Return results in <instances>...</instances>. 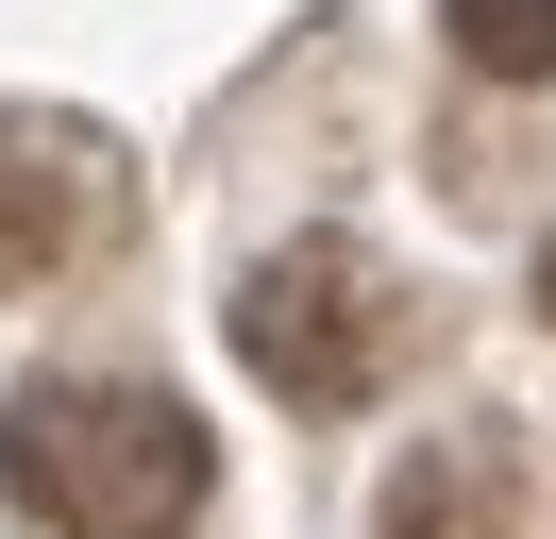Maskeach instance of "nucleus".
Returning <instances> with one entry per match:
<instances>
[{"mask_svg":"<svg viewBox=\"0 0 556 539\" xmlns=\"http://www.w3.org/2000/svg\"><path fill=\"white\" fill-rule=\"evenodd\" d=\"M371 539H540V455H522V422L405 438L388 489H371Z\"/></svg>","mask_w":556,"mask_h":539,"instance_id":"nucleus-4","label":"nucleus"},{"mask_svg":"<svg viewBox=\"0 0 556 539\" xmlns=\"http://www.w3.org/2000/svg\"><path fill=\"white\" fill-rule=\"evenodd\" d=\"M0 505L35 539H203L219 438L152 371H35L0 404Z\"/></svg>","mask_w":556,"mask_h":539,"instance_id":"nucleus-1","label":"nucleus"},{"mask_svg":"<svg viewBox=\"0 0 556 539\" xmlns=\"http://www.w3.org/2000/svg\"><path fill=\"white\" fill-rule=\"evenodd\" d=\"M439 34L489 67V85H540L556 67V0H439Z\"/></svg>","mask_w":556,"mask_h":539,"instance_id":"nucleus-5","label":"nucleus"},{"mask_svg":"<svg viewBox=\"0 0 556 539\" xmlns=\"http://www.w3.org/2000/svg\"><path fill=\"white\" fill-rule=\"evenodd\" d=\"M136 236V168L68 101H0V303H51L68 270H102Z\"/></svg>","mask_w":556,"mask_h":539,"instance_id":"nucleus-3","label":"nucleus"},{"mask_svg":"<svg viewBox=\"0 0 556 539\" xmlns=\"http://www.w3.org/2000/svg\"><path fill=\"white\" fill-rule=\"evenodd\" d=\"M219 337H237V371H253L270 404L354 422L371 388H405V354L439 337V303H421L405 270L371 253V236H287V253H253V270H237Z\"/></svg>","mask_w":556,"mask_h":539,"instance_id":"nucleus-2","label":"nucleus"},{"mask_svg":"<svg viewBox=\"0 0 556 539\" xmlns=\"http://www.w3.org/2000/svg\"><path fill=\"white\" fill-rule=\"evenodd\" d=\"M540 321H556V236H540Z\"/></svg>","mask_w":556,"mask_h":539,"instance_id":"nucleus-6","label":"nucleus"}]
</instances>
